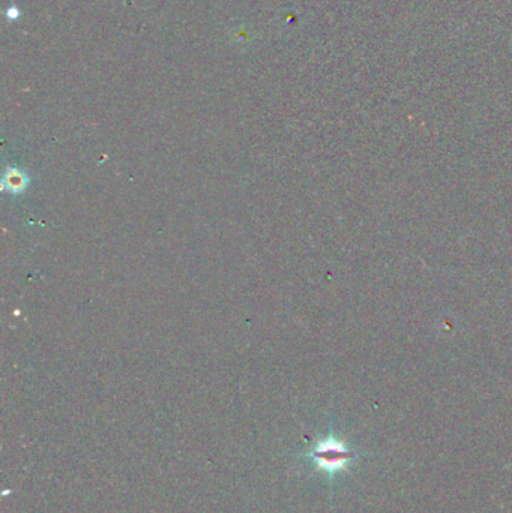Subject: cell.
Wrapping results in <instances>:
<instances>
[{
  "instance_id": "obj_1",
  "label": "cell",
  "mask_w": 512,
  "mask_h": 513,
  "mask_svg": "<svg viewBox=\"0 0 512 513\" xmlns=\"http://www.w3.org/2000/svg\"><path fill=\"white\" fill-rule=\"evenodd\" d=\"M364 455L365 453L350 446L346 439H341L334 431H329L308 450L302 452L299 459L306 461L313 467L314 473L320 472L325 474L332 485L338 473H348V465Z\"/></svg>"
},
{
  "instance_id": "obj_2",
  "label": "cell",
  "mask_w": 512,
  "mask_h": 513,
  "mask_svg": "<svg viewBox=\"0 0 512 513\" xmlns=\"http://www.w3.org/2000/svg\"><path fill=\"white\" fill-rule=\"evenodd\" d=\"M5 179H10V186L12 188V191H17V190H23L24 188V177L19 173H8Z\"/></svg>"
}]
</instances>
